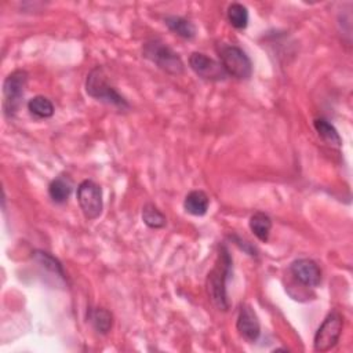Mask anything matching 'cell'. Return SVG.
I'll return each instance as SVG.
<instances>
[{
  "instance_id": "15",
  "label": "cell",
  "mask_w": 353,
  "mask_h": 353,
  "mask_svg": "<svg viewBox=\"0 0 353 353\" xmlns=\"http://www.w3.org/2000/svg\"><path fill=\"white\" fill-rule=\"evenodd\" d=\"M313 125L319 134V137L330 146L339 148L342 145V139L336 131V128L324 117H317L313 120Z\"/></svg>"
},
{
  "instance_id": "11",
  "label": "cell",
  "mask_w": 353,
  "mask_h": 353,
  "mask_svg": "<svg viewBox=\"0 0 353 353\" xmlns=\"http://www.w3.org/2000/svg\"><path fill=\"white\" fill-rule=\"evenodd\" d=\"M210 205V197L204 190H190L183 200V208L188 214L194 216H203L207 214Z\"/></svg>"
},
{
  "instance_id": "13",
  "label": "cell",
  "mask_w": 353,
  "mask_h": 353,
  "mask_svg": "<svg viewBox=\"0 0 353 353\" xmlns=\"http://www.w3.org/2000/svg\"><path fill=\"white\" fill-rule=\"evenodd\" d=\"M164 22L167 25V28L175 33L176 36L186 39V40H192L196 36V26L192 21L183 18V17H178V15H168L164 18Z\"/></svg>"
},
{
  "instance_id": "6",
  "label": "cell",
  "mask_w": 353,
  "mask_h": 353,
  "mask_svg": "<svg viewBox=\"0 0 353 353\" xmlns=\"http://www.w3.org/2000/svg\"><path fill=\"white\" fill-rule=\"evenodd\" d=\"M28 83V73L22 69L11 72L3 83V109L4 114L14 117L22 102Z\"/></svg>"
},
{
  "instance_id": "8",
  "label": "cell",
  "mask_w": 353,
  "mask_h": 353,
  "mask_svg": "<svg viewBox=\"0 0 353 353\" xmlns=\"http://www.w3.org/2000/svg\"><path fill=\"white\" fill-rule=\"evenodd\" d=\"M189 66L199 77L207 81H222L228 76L221 62H216L203 52H192L189 57Z\"/></svg>"
},
{
  "instance_id": "14",
  "label": "cell",
  "mask_w": 353,
  "mask_h": 353,
  "mask_svg": "<svg viewBox=\"0 0 353 353\" xmlns=\"http://www.w3.org/2000/svg\"><path fill=\"white\" fill-rule=\"evenodd\" d=\"M248 225H250L251 232L254 233V236L258 240H261L263 243H266L269 240L270 230H272V219H270V216L268 214L261 212V211L254 212L250 216Z\"/></svg>"
},
{
  "instance_id": "2",
  "label": "cell",
  "mask_w": 353,
  "mask_h": 353,
  "mask_svg": "<svg viewBox=\"0 0 353 353\" xmlns=\"http://www.w3.org/2000/svg\"><path fill=\"white\" fill-rule=\"evenodd\" d=\"M85 92L101 102L116 106L119 109H128L130 105L125 98L109 83L108 76L102 66H95L90 70L85 79Z\"/></svg>"
},
{
  "instance_id": "18",
  "label": "cell",
  "mask_w": 353,
  "mask_h": 353,
  "mask_svg": "<svg viewBox=\"0 0 353 353\" xmlns=\"http://www.w3.org/2000/svg\"><path fill=\"white\" fill-rule=\"evenodd\" d=\"M142 221L150 229H161L167 223L165 215L153 203H146L142 207Z\"/></svg>"
},
{
  "instance_id": "4",
  "label": "cell",
  "mask_w": 353,
  "mask_h": 353,
  "mask_svg": "<svg viewBox=\"0 0 353 353\" xmlns=\"http://www.w3.org/2000/svg\"><path fill=\"white\" fill-rule=\"evenodd\" d=\"M218 55L226 74L239 80H247L252 74V62L240 47L233 44H219Z\"/></svg>"
},
{
  "instance_id": "17",
  "label": "cell",
  "mask_w": 353,
  "mask_h": 353,
  "mask_svg": "<svg viewBox=\"0 0 353 353\" xmlns=\"http://www.w3.org/2000/svg\"><path fill=\"white\" fill-rule=\"evenodd\" d=\"M28 110L37 119H48L54 114V105L47 97L36 95L29 99Z\"/></svg>"
},
{
  "instance_id": "1",
  "label": "cell",
  "mask_w": 353,
  "mask_h": 353,
  "mask_svg": "<svg viewBox=\"0 0 353 353\" xmlns=\"http://www.w3.org/2000/svg\"><path fill=\"white\" fill-rule=\"evenodd\" d=\"M232 273V256L229 250L225 245L219 247L218 259L214 269L208 273L207 277V291L212 303L219 310L229 309V301L226 294V281Z\"/></svg>"
},
{
  "instance_id": "9",
  "label": "cell",
  "mask_w": 353,
  "mask_h": 353,
  "mask_svg": "<svg viewBox=\"0 0 353 353\" xmlns=\"http://www.w3.org/2000/svg\"><path fill=\"white\" fill-rule=\"evenodd\" d=\"M236 328L239 334L248 342H255L261 335L259 319L248 303H241L236 320Z\"/></svg>"
},
{
  "instance_id": "12",
  "label": "cell",
  "mask_w": 353,
  "mask_h": 353,
  "mask_svg": "<svg viewBox=\"0 0 353 353\" xmlns=\"http://www.w3.org/2000/svg\"><path fill=\"white\" fill-rule=\"evenodd\" d=\"M73 185L68 175H58L48 185V196L57 204H63L68 201L72 193Z\"/></svg>"
},
{
  "instance_id": "3",
  "label": "cell",
  "mask_w": 353,
  "mask_h": 353,
  "mask_svg": "<svg viewBox=\"0 0 353 353\" xmlns=\"http://www.w3.org/2000/svg\"><path fill=\"white\" fill-rule=\"evenodd\" d=\"M142 54L146 59L157 65L161 70L168 74L178 76L182 74L185 70V65L181 57L165 43L159 39H152L143 44Z\"/></svg>"
},
{
  "instance_id": "19",
  "label": "cell",
  "mask_w": 353,
  "mask_h": 353,
  "mask_svg": "<svg viewBox=\"0 0 353 353\" xmlns=\"http://www.w3.org/2000/svg\"><path fill=\"white\" fill-rule=\"evenodd\" d=\"M91 323L97 332L99 334H108L113 325V316L109 310L103 307H97L91 313Z\"/></svg>"
},
{
  "instance_id": "10",
  "label": "cell",
  "mask_w": 353,
  "mask_h": 353,
  "mask_svg": "<svg viewBox=\"0 0 353 353\" xmlns=\"http://www.w3.org/2000/svg\"><path fill=\"white\" fill-rule=\"evenodd\" d=\"M290 272L296 281L306 287H317L321 283V270L319 265L309 258H299L291 262Z\"/></svg>"
},
{
  "instance_id": "16",
  "label": "cell",
  "mask_w": 353,
  "mask_h": 353,
  "mask_svg": "<svg viewBox=\"0 0 353 353\" xmlns=\"http://www.w3.org/2000/svg\"><path fill=\"white\" fill-rule=\"evenodd\" d=\"M226 17H228L229 23H230L234 29H239V30L245 29L247 25H248V19H250L247 7L243 6V4H240V3H232V4H229V7H228V10H226Z\"/></svg>"
},
{
  "instance_id": "5",
  "label": "cell",
  "mask_w": 353,
  "mask_h": 353,
  "mask_svg": "<svg viewBox=\"0 0 353 353\" xmlns=\"http://www.w3.org/2000/svg\"><path fill=\"white\" fill-rule=\"evenodd\" d=\"M343 330V316L338 310L330 312L317 328L313 338V347L316 352L324 353L336 346Z\"/></svg>"
},
{
  "instance_id": "20",
  "label": "cell",
  "mask_w": 353,
  "mask_h": 353,
  "mask_svg": "<svg viewBox=\"0 0 353 353\" xmlns=\"http://www.w3.org/2000/svg\"><path fill=\"white\" fill-rule=\"evenodd\" d=\"M33 259L37 263H40L43 268H46L47 270H50V272L58 274L59 277L65 279V272H63V268H62L61 262L55 256H52L51 254H48L46 251H41V250H37V251L33 252Z\"/></svg>"
},
{
  "instance_id": "7",
  "label": "cell",
  "mask_w": 353,
  "mask_h": 353,
  "mask_svg": "<svg viewBox=\"0 0 353 353\" xmlns=\"http://www.w3.org/2000/svg\"><path fill=\"white\" fill-rule=\"evenodd\" d=\"M77 203L85 219H97L102 214L103 201H102V189L101 186L91 181L84 179L77 186Z\"/></svg>"
}]
</instances>
